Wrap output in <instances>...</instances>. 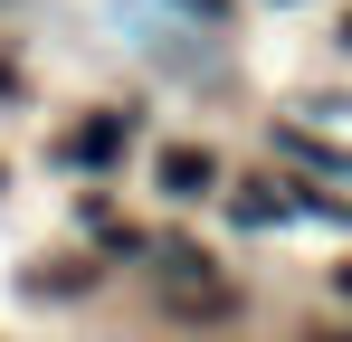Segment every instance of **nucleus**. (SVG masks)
<instances>
[{"mask_svg":"<svg viewBox=\"0 0 352 342\" xmlns=\"http://www.w3.org/2000/svg\"><path fill=\"white\" fill-rule=\"evenodd\" d=\"M162 190H172V200H200V190H219V162H210L200 143H172V152H162Z\"/></svg>","mask_w":352,"mask_h":342,"instance_id":"obj_1","label":"nucleus"},{"mask_svg":"<svg viewBox=\"0 0 352 342\" xmlns=\"http://www.w3.org/2000/svg\"><path fill=\"white\" fill-rule=\"evenodd\" d=\"M124 133H133L124 114H96V124H76V143H67V152H76V162H105V152H124Z\"/></svg>","mask_w":352,"mask_h":342,"instance_id":"obj_2","label":"nucleus"},{"mask_svg":"<svg viewBox=\"0 0 352 342\" xmlns=\"http://www.w3.org/2000/svg\"><path fill=\"white\" fill-rule=\"evenodd\" d=\"M0 86H10V67H0Z\"/></svg>","mask_w":352,"mask_h":342,"instance_id":"obj_3","label":"nucleus"},{"mask_svg":"<svg viewBox=\"0 0 352 342\" xmlns=\"http://www.w3.org/2000/svg\"><path fill=\"white\" fill-rule=\"evenodd\" d=\"M314 342H333V333H314Z\"/></svg>","mask_w":352,"mask_h":342,"instance_id":"obj_4","label":"nucleus"}]
</instances>
